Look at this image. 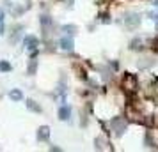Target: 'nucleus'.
Returning a JSON list of instances; mask_svg holds the SVG:
<instances>
[{"mask_svg":"<svg viewBox=\"0 0 158 152\" xmlns=\"http://www.w3.org/2000/svg\"><path fill=\"white\" fill-rule=\"evenodd\" d=\"M139 23H140V16L137 14V13H130V14H126V25H128V29H137Z\"/></svg>","mask_w":158,"mask_h":152,"instance_id":"nucleus-1","label":"nucleus"},{"mask_svg":"<svg viewBox=\"0 0 158 152\" xmlns=\"http://www.w3.org/2000/svg\"><path fill=\"white\" fill-rule=\"evenodd\" d=\"M110 126H112V129H115V134H117V136H121L123 133H124V127H126L124 120H121V119H114V120L110 122Z\"/></svg>","mask_w":158,"mask_h":152,"instance_id":"nucleus-2","label":"nucleus"},{"mask_svg":"<svg viewBox=\"0 0 158 152\" xmlns=\"http://www.w3.org/2000/svg\"><path fill=\"white\" fill-rule=\"evenodd\" d=\"M23 44H25L27 50H36L37 44H39V41H37L36 36H25L23 37Z\"/></svg>","mask_w":158,"mask_h":152,"instance_id":"nucleus-3","label":"nucleus"},{"mask_svg":"<svg viewBox=\"0 0 158 152\" xmlns=\"http://www.w3.org/2000/svg\"><path fill=\"white\" fill-rule=\"evenodd\" d=\"M48 138H50V127L48 126H41L37 129V140L39 142H46Z\"/></svg>","mask_w":158,"mask_h":152,"instance_id":"nucleus-4","label":"nucleus"},{"mask_svg":"<svg viewBox=\"0 0 158 152\" xmlns=\"http://www.w3.org/2000/svg\"><path fill=\"white\" fill-rule=\"evenodd\" d=\"M69 117H71V108L69 106H60L59 108V119L60 120H69Z\"/></svg>","mask_w":158,"mask_h":152,"instance_id":"nucleus-5","label":"nucleus"},{"mask_svg":"<svg viewBox=\"0 0 158 152\" xmlns=\"http://www.w3.org/2000/svg\"><path fill=\"white\" fill-rule=\"evenodd\" d=\"M59 44H60V48L66 51H71L73 50V39L71 37H62L60 41H59Z\"/></svg>","mask_w":158,"mask_h":152,"instance_id":"nucleus-6","label":"nucleus"},{"mask_svg":"<svg viewBox=\"0 0 158 152\" xmlns=\"http://www.w3.org/2000/svg\"><path fill=\"white\" fill-rule=\"evenodd\" d=\"M27 108L32 110V111H36V113H41V111H43V108H41L36 101H32V99H27Z\"/></svg>","mask_w":158,"mask_h":152,"instance_id":"nucleus-7","label":"nucleus"},{"mask_svg":"<svg viewBox=\"0 0 158 152\" xmlns=\"http://www.w3.org/2000/svg\"><path fill=\"white\" fill-rule=\"evenodd\" d=\"M9 97H11L13 101H22V99H23V94H22V90L15 88V90H11V92H9Z\"/></svg>","mask_w":158,"mask_h":152,"instance_id":"nucleus-8","label":"nucleus"},{"mask_svg":"<svg viewBox=\"0 0 158 152\" xmlns=\"http://www.w3.org/2000/svg\"><path fill=\"white\" fill-rule=\"evenodd\" d=\"M13 69V65L9 64V62H6V60H0V71L2 72H9Z\"/></svg>","mask_w":158,"mask_h":152,"instance_id":"nucleus-9","label":"nucleus"},{"mask_svg":"<svg viewBox=\"0 0 158 152\" xmlns=\"http://www.w3.org/2000/svg\"><path fill=\"white\" fill-rule=\"evenodd\" d=\"M62 30H64L66 34H69V36L77 34V27H75V25H64V27H62Z\"/></svg>","mask_w":158,"mask_h":152,"instance_id":"nucleus-10","label":"nucleus"},{"mask_svg":"<svg viewBox=\"0 0 158 152\" xmlns=\"http://www.w3.org/2000/svg\"><path fill=\"white\" fill-rule=\"evenodd\" d=\"M36 67H37V62H36V60H32V62H30V65H29V71H27L30 76H32V74H36Z\"/></svg>","mask_w":158,"mask_h":152,"instance_id":"nucleus-11","label":"nucleus"},{"mask_svg":"<svg viewBox=\"0 0 158 152\" xmlns=\"http://www.w3.org/2000/svg\"><path fill=\"white\" fill-rule=\"evenodd\" d=\"M39 21H41V25H43V27H48V25H52L50 16H41V20H39Z\"/></svg>","mask_w":158,"mask_h":152,"instance_id":"nucleus-12","label":"nucleus"},{"mask_svg":"<svg viewBox=\"0 0 158 152\" xmlns=\"http://www.w3.org/2000/svg\"><path fill=\"white\" fill-rule=\"evenodd\" d=\"M148 16H149L151 20L156 23V29H158V13H153V11H149V13H148Z\"/></svg>","mask_w":158,"mask_h":152,"instance_id":"nucleus-13","label":"nucleus"},{"mask_svg":"<svg viewBox=\"0 0 158 152\" xmlns=\"http://www.w3.org/2000/svg\"><path fill=\"white\" fill-rule=\"evenodd\" d=\"M4 34V21H0V36Z\"/></svg>","mask_w":158,"mask_h":152,"instance_id":"nucleus-14","label":"nucleus"},{"mask_svg":"<svg viewBox=\"0 0 158 152\" xmlns=\"http://www.w3.org/2000/svg\"><path fill=\"white\" fill-rule=\"evenodd\" d=\"M0 21H4V11L0 9Z\"/></svg>","mask_w":158,"mask_h":152,"instance_id":"nucleus-15","label":"nucleus"},{"mask_svg":"<svg viewBox=\"0 0 158 152\" xmlns=\"http://www.w3.org/2000/svg\"><path fill=\"white\" fill-rule=\"evenodd\" d=\"M155 7H158V0H155Z\"/></svg>","mask_w":158,"mask_h":152,"instance_id":"nucleus-16","label":"nucleus"}]
</instances>
